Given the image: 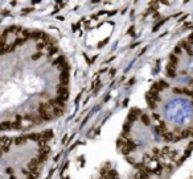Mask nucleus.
<instances>
[{"label": "nucleus", "mask_w": 193, "mask_h": 179, "mask_svg": "<svg viewBox=\"0 0 193 179\" xmlns=\"http://www.w3.org/2000/svg\"><path fill=\"white\" fill-rule=\"evenodd\" d=\"M140 120L143 121V122L146 124V125H148V124H150V121H151V119H150L148 116H147L146 113H142V115H140Z\"/></svg>", "instance_id": "obj_2"}, {"label": "nucleus", "mask_w": 193, "mask_h": 179, "mask_svg": "<svg viewBox=\"0 0 193 179\" xmlns=\"http://www.w3.org/2000/svg\"><path fill=\"white\" fill-rule=\"evenodd\" d=\"M120 149H122V153L123 154H128L131 151L135 150V144L132 140H128V138H123L122 140V144H120Z\"/></svg>", "instance_id": "obj_1"}]
</instances>
